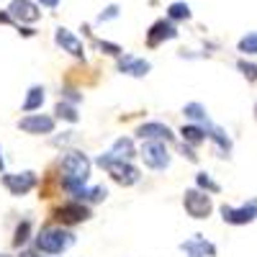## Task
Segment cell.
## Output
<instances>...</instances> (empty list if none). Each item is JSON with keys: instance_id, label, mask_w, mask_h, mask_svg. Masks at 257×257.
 I'll return each instance as SVG.
<instances>
[{"instance_id": "cell-1", "label": "cell", "mask_w": 257, "mask_h": 257, "mask_svg": "<svg viewBox=\"0 0 257 257\" xmlns=\"http://www.w3.org/2000/svg\"><path fill=\"white\" fill-rule=\"evenodd\" d=\"M57 167H59V183L67 188L70 193H75V190L88 185L93 162L88 160V155H82V152H77V149H72V152H64L59 157Z\"/></svg>"}, {"instance_id": "cell-2", "label": "cell", "mask_w": 257, "mask_h": 257, "mask_svg": "<svg viewBox=\"0 0 257 257\" xmlns=\"http://www.w3.org/2000/svg\"><path fill=\"white\" fill-rule=\"evenodd\" d=\"M75 244V234L70 229H64L59 224L44 226L36 237H34V249L39 254H62Z\"/></svg>"}, {"instance_id": "cell-3", "label": "cell", "mask_w": 257, "mask_h": 257, "mask_svg": "<svg viewBox=\"0 0 257 257\" xmlns=\"http://www.w3.org/2000/svg\"><path fill=\"white\" fill-rule=\"evenodd\" d=\"M95 165L103 167L105 173L111 175V180L118 183V185H123V188H132V185H137V183L142 180V170H139L137 165L126 162V160H118V157H113L111 152L100 155V157L95 160Z\"/></svg>"}, {"instance_id": "cell-4", "label": "cell", "mask_w": 257, "mask_h": 257, "mask_svg": "<svg viewBox=\"0 0 257 257\" xmlns=\"http://www.w3.org/2000/svg\"><path fill=\"white\" fill-rule=\"evenodd\" d=\"M93 216L90 213V206L88 203H80V201H64L59 203L54 211H52V219L59 224V226H75V224H82Z\"/></svg>"}, {"instance_id": "cell-5", "label": "cell", "mask_w": 257, "mask_h": 257, "mask_svg": "<svg viewBox=\"0 0 257 257\" xmlns=\"http://www.w3.org/2000/svg\"><path fill=\"white\" fill-rule=\"evenodd\" d=\"M183 208L190 219H208L211 216V211H213V201L208 193L198 190V188H190L183 193Z\"/></svg>"}, {"instance_id": "cell-6", "label": "cell", "mask_w": 257, "mask_h": 257, "mask_svg": "<svg viewBox=\"0 0 257 257\" xmlns=\"http://www.w3.org/2000/svg\"><path fill=\"white\" fill-rule=\"evenodd\" d=\"M224 224H231V226H247L252 221H257V198L252 201H244L242 206H221L219 208Z\"/></svg>"}, {"instance_id": "cell-7", "label": "cell", "mask_w": 257, "mask_h": 257, "mask_svg": "<svg viewBox=\"0 0 257 257\" xmlns=\"http://www.w3.org/2000/svg\"><path fill=\"white\" fill-rule=\"evenodd\" d=\"M139 157L144 160V165L155 173H162V170L170 167V149L162 142H144L139 149Z\"/></svg>"}, {"instance_id": "cell-8", "label": "cell", "mask_w": 257, "mask_h": 257, "mask_svg": "<svg viewBox=\"0 0 257 257\" xmlns=\"http://www.w3.org/2000/svg\"><path fill=\"white\" fill-rule=\"evenodd\" d=\"M36 183H39V178L31 170H24V173H3V185L11 196H26V193H31L36 188Z\"/></svg>"}, {"instance_id": "cell-9", "label": "cell", "mask_w": 257, "mask_h": 257, "mask_svg": "<svg viewBox=\"0 0 257 257\" xmlns=\"http://www.w3.org/2000/svg\"><path fill=\"white\" fill-rule=\"evenodd\" d=\"M54 126L57 121L47 113H29L18 121V128L26 134H34V137H41V134H54Z\"/></svg>"}, {"instance_id": "cell-10", "label": "cell", "mask_w": 257, "mask_h": 257, "mask_svg": "<svg viewBox=\"0 0 257 257\" xmlns=\"http://www.w3.org/2000/svg\"><path fill=\"white\" fill-rule=\"evenodd\" d=\"M175 36H178V26H175L170 18H160V21H155V24L149 26V31H147V47H149V49H157L160 44H165V41L175 39Z\"/></svg>"}, {"instance_id": "cell-11", "label": "cell", "mask_w": 257, "mask_h": 257, "mask_svg": "<svg viewBox=\"0 0 257 257\" xmlns=\"http://www.w3.org/2000/svg\"><path fill=\"white\" fill-rule=\"evenodd\" d=\"M137 137L142 142H162V144L175 142L173 128H170L167 123H162V121H147V123H142L137 128Z\"/></svg>"}, {"instance_id": "cell-12", "label": "cell", "mask_w": 257, "mask_h": 257, "mask_svg": "<svg viewBox=\"0 0 257 257\" xmlns=\"http://www.w3.org/2000/svg\"><path fill=\"white\" fill-rule=\"evenodd\" d=\"M206 132H208V142H211V147H213V152H216V157L229 160V157H231V147H234L229 132H226V128H221V126H216V123H211Z\"/></svg>"}, {"instance_id": "cell-13", "label": "cell", "mask_w": 257, "mask_h": 257, "mask_svg": "<svg viewBox=\"0 0 257 257\" xmlns=\"http://www.w3.org/2000/svg\"><path fill=\"white\" fill-rule=\"evenodd\" d=\"M54 41H57V47H62V52L72 54L75 59H85V44H82V41H80L70 29L59 26V29L54 31Z\"/></svg>"}, {"instance_id": "cell-14", "label": "cell", "mask_w": 257, "mask_h": 257, "mask_svg": "<svg viewBox=\"0 0 257 257\" xmlns=\"http://www.w3.org/2000/svg\"><path fill=\"white\" fill-rule=\"evenodd\" d=\"M8 13H11L13 21H21V24H36V21L41 18L39 6L31 3V0H11Z\"/></svg>"}, {"instance_id": "cell-15", "label": "cell", "mask_w": 257, "mask_h": 257, "mask_svg": "<svg viewBox=\"0 0 257 257\" xmlns=\"http://www.w3.org/2000/svg\"><path fill=\"white\" fill-rule=\"evenodd\" d=\"M180 249L185 252V257H216V244L208 242L203 234H196L188 242H183Z\"/></svg>"}, {"instance_id": "cell-16", "label": "cell", "mask_w": 257, "mask_h": 257, "mask_svg": "<svg viewBox=\"0 0 257 257\" xmlns=\"http://www.w3.org/2000/svg\"><path fill=\"white\" fill-rule=\"evenodd\" d=\"M149 70H152V64H149L147 59H139V57H134V54L118 57V72H123V75L144 77V75H149Z\"/></svg>"}, {"instance_id": "cell-17", "label": "cell", "mask_w": 257, "mask_h": 257, "mask_svg": "<svg viewBox=\"0 0 257 257\" xmlns=\"http://www.w3.org/2000/svg\"><path fill=\"white\" fill-rule=\"evenodd\" d=\"M183 113H185V118L190 121V123H196V126H211V116H208V111H206V105L203 103H198V100H193V103H185L183 105Z\"/></svg>"}, {"instance_id": "cell-18", "label": "cell", "mask_w": 257, "mask_h": 257, "mask_svg": "<svg viewBox=\"0 0 257 257\" xmlns=\"http://www.w3.org/2000/svg\"><path fill=\"white\" fill-rule=\"evenodd\" d=\"M105 196H108V190H105L103 185H93V188H80V190H75L72 193V201H80V203H100V201H105Z\"/></svg>"}, {"instance_id": "cell-19", "label": "cell", "mask_w": 257, "mask_h": 257, "mask_svg": "<svg viewBox=\"0 0 257 257\" xmlns=\"http://www.w3.org/2000/svg\"><path fill=\"white\" fill-rule=\"evenodd\" d=\"M111 155H113V157H118V160L132 162V160L139 155V149H137V144H134V139H132V137H121V139H116V142H113Z\"/></svg>"}, {"instance_id": "cell-20", "label": "cell", "mask_w": 257, "mask_h": 257, "mask_svg": "<svg viewBox=\"0 0 257 257\" xmlns=\"http://www.w3.org/2000/svg\"><path fill=\"white\" fill-rule=\"evenodd\" d=\"M180 137H183V142H185L188 147H193V149H196L198 144H203V142H208L206 126H196V123H185V126L180 128Z\"/></svg>"}, {"instance_id": "cell-21", "label": "cell", "mask_w": 257, "mask_h": 257, "mask_svg": "<svg viewBox=\"0 0 257 257\" xmlns=\"http://www.w3.org/2000/svg\"><path fill=\"white\" fill-rule=\"evenodd\" d=\"M44 88L41 85H34V88H29V93H26V100H24V105H21V111L24 113H34V111H39L41 105H44Z\"/></svg>"}, {"instance_id": "cell-22", "label": "cell", "mask_w": 257, "mask_h": 257, "mask_svg": "<svg viewBox=\"0 0 257 257\" xmlns=\"http://www.w3.org/2000/svg\"><path fill=\"white\" fill-rule=\"evenodd\" d=\"M31 221L29 219H24V221H21L18 226H16V231H13V247H21V249H24L29 242H31Z\"/></svg>"}, {"instance_id": "cell-23", "label": "cell", "mask_w": 257, "mask_h": 257, "mask_svg": "<svg viewBox=\"0 0 257 257\" xmlns=\"http://www.w3.org/2000/svg\"><path fill=\"white\" fill-rule=\"evenodd\" d=\"M54 113H57V118L67 121V123H77V121H80L77 105H72V103H67V100H59L57 108H54Z\"/></svg>"}, {"instance_id": "cell-24", "label": "cell", "mask_w": 257, "mask_h": 257, "mask_svg": "<svg viewBox=\"0 0 257 257\" xmlns=\"http://www.w3.org/2000/svg\"><path fill=\"white\" fill-rule=\"evenodd\" d=\"M193 13H190V6L188 3H180V0H178V3H170L167 6V18L170 21H173V24H175V21H188Z\"/></svg>"}, {"instance_id": "cell-25", "label": "cell", "mask_w": 257, "mask_h": 257, "mask_svg": "<svg viewBox=\"0 0 257 257\" xmlns=\"http://www.w3.org/2000/svg\"><path fill=\"white\" fill-rule=\"evenodd\" d=\"M237 52H242L244 57H254L257 54V31H249L239 39V44H237Z\"/></svg>"}, {"instance_id": "cell-26", "label": "cell", "mask_w": 257, "mask_h": 257, "mask_svg": "<svg viewBox=\"0 0 257 257\" xmlns=\"http://www.w3.org/2000/svg\"><path fill=\"white\" fill-rule=\"evenodd\" d=\"M196 188L203 190V193H208V196H211V193H221V185L213 180L208 173H198L196 175Z\"/></svg>"}, {"instance_id": "cell-27", "label": "cell", "mask_w": 257, "mask_h": 257, "mask_svg": "<svg viewBox=\"0 0 257 257\" xmlns=\"http://www.w3.org/2000/svg\"><path fill=\"white\" fill-rule=\"evenodd\" d=\"M237 70L242 72V77H244L247 82H257V64H254V62L239 59V62H237Z\"/></svg>"}, {"instance_id": "cell-28", "label": "cell", "mask_w": 257, "mask_h": 257, "mask_svg": "<svg viewBox=\"0 0 257 257\" xmlns=\"http://www.w3.org/2000/svg\"><path fill=\"white\" fill-rule=\"evenodd\" d=\"M95 47L103 52V54H111V57H123V49L113 41H95Z\"/></svg>"}, {"instance_id": "cell-29", "label": "cell", "mask_w": 257, "mask_h": 257, "mask_svg": "<svg viewBox=\"0 0 257 257\" xmlns=\"http://www.w3.org/2000/svg\"><path fill=\"white\" fill-rule=\"evenodd\" d=\"M118 16V6H108V8H105L100 16H98V24H105V21H113Z\"/></svg>"}, {"instance_id": "cell-30", "label": "cell", "mask_w": 257, "mask_h": 257, "mask_svg": "<svg viewBox=\"0 0 257 257\" xmlns=\"http://www.w3.org/2000/svg\"><path fill=\"white\" fill-rule=\"evenodd\" d=\"M180 152H183V157H188L190 162H198V155H196V149H193V147H188L185 142L180 144Z\"/></svg>"}, {"instance_id": "cell-31", "label": "cell", "mask_w": 257, "mask_h": 257, "mask_svg": "<svg viewBox=\"0 0 257 257\" xmlns=\"http://www.w3.org/2000/svg\"><path fill=\"white\" fill-rule=\"evenodd\" d=\"M62 95L67 98V100H70L72 105H77V103L82 100V95H75V90H72V88H64V90H62Z\"/></svg>"}, {"instance_id": "cell-32", "label": "cell", "mask_w": 257, "mask_h": 257, "mask_svg": "<svg viewBox=\"0 0 257 257\" xmlns=\"http://www.w3.org/2000/svg\"><path fill=\"white\" fill-rule=\"evenodd\" d=\"M39 6H44V8H57L59 6V0H36Z\"/></svg>"}, {"instance_id": "cell-33", "label": "cell", "mask_w": 257, "mask_h": 257, "mask_svg": "<svg viewBox=\"0 0 257 257\" xmlns=\"http://www.w3.org/2000/svg\"><path fill=\"white\" fill-rule=\"evenodd\" d=\"M0 24H13V18L8 11H0Z\"/></svg>"}, {"instance_id": "cell-34", "label": "cell", "mask_w": 257, "mask_h": 257, "mask_svg": "<svg viewBox=\"0 0 257 257\" xmlns=\"http://www.w3.org/2000/svg\"><path fill=\"white\" fill-rule=\"evenodd\" d=\"M6 173V160H3V149H0V175Z\"/></svg>"}, {"instance_id": "cell-35", "label": "cell", "mask_w": 257, "mask_h": 257, "mask_svg": "<svg viewBox=\"0 0 257 257\" xmlns=\"http://www.w3.org/2000/svg\"><path fill=\"white\" fill-rule=\"evenodd\" d=\"M21 34H24V36H34L36 31H34V29H29V26H24V29H21Z\"/></svg>"}, {"instance_id": "cell-36", "label": "cell", "mask_w": 257, "mask_h": 257, "mask_svg": "<svg viewBox=\"0 0 257 257\" xmlns=\"http://www.w3.org/2000/svg\"><path fill=\"white\" fill-rule=\"evenodd\" d=\"M0 257H11V254H6V252H0Z\"/></svg>"}, {"instance_id": "cell-37", "label": "cell", "mask_w": 257, "mask_h": 257, "mask_svg": "<svg viewBox=\"0 0 257 257\" xmlns=\"http://www.w3.org/2000/svg\"><path fill=\"white\" fill-rule=\"evenodd\" d=\"M254 118H257V103H254Z\"/></svg>"}]
</instances>
